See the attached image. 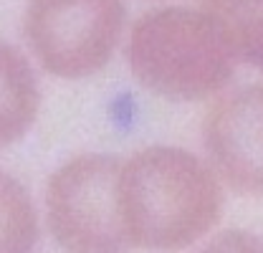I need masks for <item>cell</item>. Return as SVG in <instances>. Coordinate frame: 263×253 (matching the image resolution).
Here are the masks:
<instances>
[{"label":"cell","mask_w":263,"mask_h":253,"mask_svg":"<svg viewBox=\"0 0 263 253\" xmlns=\"http://www.w3.org/2000/svg\"><path fill=\"white\" fill-rule=\"evenodd\" d=\"M132 76L170 101L220 96L233 81L235 59L200 8L170 5L139 15L124 46Z\"/></svg>","instance_id":"7a4b0ae2"},{"label":"cell","mask_w":263,"mask_h":253,"mask_svg":"<svg viewBox=\"0 0 263 253\" xmlns=\"http://www.w3.org/2000/svg\"><path fill=\"white\" fill-rule=\"evenodd\" d=\"M119 172V159L81 155L51 175L46 188L48 228L66 253H129Z\"/></svg>","instance_id":"3957f363"},{"label":"cell","mask_w":263,"mask_h":253,"mask_svg":"<svg viewBox=\"0 0 263 253\" xmlns=\"http://www.w3.org/2000/svg\"><path fill=\"white\" fill-rule=\"evenodd\" d=\"M124 15L122 0H31L23 33L48 74L86 79L114 56Z\"/></svg>","instance_id":"277c9868"},{"label":"cell","mask_w":263,"mask_h":253,"mask_svg":"<svg viewBox=\"0 0 263 253\" xmlns=\"http://www.w3.org/2000/svg\"><path fill=\"white\" fill-rule=\"evenodd\" d=\"M38 241L35 210L23 185L0 170V253H31Z\"/></svg>","instance_id":"ba28073f"},{"label":"cell","mask_w":263,"mask_h":253,"mask_svg":"<svg viewBox=\"0 0 263 253\" xmlns=\"http://www.w3.org/2000/svg\"><path fill=\"white\" fill-rule=\"evenodd\" d=\"M38 84L28 61L0 41V147L18 142L38 114Z\"/></svg>","instance_id":"8992f818"},{"label":"cell","mask_w":263,"mask_h":253,"mask_svg":"<svg viewBox=\"0 0 263 253\" xmlns=\"http://www.w3.org/2000/svg\"><path fill=\"white\" fill-rule=\"evenodd\" d=\"M253 66L263 71V38H261V46H258V53H256V61H253Z\"/></svg>","instance_id":"30bf717a"},{"label":"cell","mask_w":263,"mask_h":253,"mask_svg":"<svg viewBox=\"0 0 263 253\" xmlns=\"http://www.w3.org/2000/svg\"><path fill=\"white\" fill-rule=\"evenodd\" d=\"M208 165L240 195H263V84L223 92L205 119Z\"/></svg>","instance_id":"5b68a950"},{"label":"cell","mask_w":263,"mask_h":253,"mask_svg":"<svg viewBox=\"0 0 263 253\" xmlns=\"http://www.w3.org/2000/svg\"><path fill=\"white\" fill-rule=\"evenodd\" d=\"M119 205L132 248L175 253L218 223L223 183L193 152L155 144L122 162Z\"/></svg>","instance_id":"6da1fadb"},{"label":"cell","mask_w":263,"mask_h":253,"mask_svg":"<svg viewBox=\"0 0 263 253\" xmlns=\"http://www.w3.org/2000/svg\"><path fill=\"white\" fill-rule=\"evenodd\" d=\"M197 253H263V241L248 230H223Z\"/></svg>","instance_id":"9c48e42d"},{"label":"cell","mask_w":263,"mask_h":253,"mask_svg":"<svg viewBox=\"0 0 263 253\" xmlns=\"http://www.w3.org/2000/svg\"><path fill=\"white\" fill-rule=\"evenodd\" d=\"M200 13L235 63L253 66L263 38V0H200Z\"/></svg>","instance_id":"52a82bcc"}]
</instances>
